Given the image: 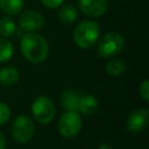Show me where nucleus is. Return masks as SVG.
<instances>
[{
    "label": "nucleus",
    "instance_id": "2eb2a0df",
    "mask_svg": "<svg viewBox=\"0 0 149 149\" xmlns=\"http://www.w3.org/2000/svg\"><path fill=\"white\" fill-rule=\"evenodd\" d=\"M105 69H106V72H107L109 76L116 77V76H120L121 73L125 72V70H126V64H125V62H123L122 59L115 58V59L108 61L107 64H106V66H105Z\"/></svg>",
    "mask_w": 149,
    "mask_h": 149
},
{
    "label": "nucleus",
    "instance_id": "9d476101",
    "mask_svg": "<svg viewBox=\"0 0 149 149\" xmlns=\"http://www.w3.org/2000/svg\"><path fill=\"white\" fill-rule=\"evenodd\" d=\"M99 108V101L98 99L92 94H83L79 98L78 102V113H83L86 115H91L95 113Z\"/></svg>",
    "mask_w": 149,
    "mask_h": 149
},
{
    "label": "nucleus",
    "instance_id": "20e7f679",
    "mask_svg": "<svg viewBox=\"0 0 149 149\" xmlns=\"http://www.w3.org/2000/svg\"><path fill=\"white\" fill-rule=\"evenodd\" d=\"M83 120L78 112L66 111L58 120V130L63 137L72 139L77 136L81 129Z\"/></svg>",
    "mask_w": 149,
    "mask_h": 149
},
{
    "label": "nucleus",
    "instance_id": "f257e3e1",
    "mask_svg": "<svg viewBox=\"0 0 149 149\" xmlns=\"http://www.w3.org/2000/svg\"><path fill=\"white\" fill-rule=\"evenodd\" d=\"M20 50L23 57L30 63H42L49 55L47 40L37 33H26L20 42Z\"/></svg>",
    "mask_w": 149,
    "mask_h": 149
},
{
    "label": "nucleus",
    "instance_id": "1a4fd4ad",
    "mask_svg": "<svg viewBox=\"0 0 149 149\" xmlns=\"http://www.w3.org/2000/svg\"><path fill=\"white\" fill-rule=\"evenodd\" d=\"M79 9L87 16L99 17L107 12V0H78Z\"/></svg>",
    "mask_w": 149,
    "mask_h": 149
},
{
    "label": "nucleus",
    "instance_id": "39448f33",
    "mask_svg": "<svg viewBox=\"0 0 149 149\" xmlns=\"http://www.w3.org/2000/svg\"><path fill=\"white\" fill-rule=\"evenodd\" d=\"M31 113L38 123L47 125L51 122L56 114V108L49 97H37L31 105Z\"/></svg>",
    "mask_w": 149,
    "mask_h": 149
},
{
    "label": "nucleus",
    "instance_id": "423d86ee",
    "mask_svg": "<svg viewBox=\"0 0 149 149\" xmlns=\"http://www.w3.org/2000/svg\"><path fill=\"white\" fill-rule=\"evenodd\" d=\"M10 133L13 139L19 143H26L28 142L34 133H35V125L31 118H29L26 114H21L16 116L12 123Z\"/></svg>",
    "mask_w": 149,
    "mask_h": 149
},
{
    "label": "nucleus",
    "instance_id": "f8f14e48",
    "mask_svg": "<svg viewBox=\"0 0 149 149\" xmlns=\"http://www.w3.org/2000/svg\"><path fill=\"white\" fill-rule=\"evenodd\" d=\"M20 79V72L14 66H5L0 69V84L3 86H12Z\"/></svg>",
    "mask_w": 149,
    "mask_h": 149
},
{
    "label": "nucleus",
    "instance_id": "6e6552de",
    "mask_svg": "<svg viewBox=\"0 0 149 149\" xmlns=\"http://www.w3.org/2000/svg\"><path fill=\"white\" fill-rule=\"evenodd\" d=\"M149 120V111L147 108H137L129 113L126 125L127 129L133 133H140L146 129Z\"/></svg>",
    "mask_w": 149,
    "mask_h": 149
},
{
    "label": "nucleus",
    "instance_id": "7ed1b4c3",
    "mask_svg": "<svg viewBox=\"0 0 149 149\" xmlns=\"http://www.w3.org/2000/svg\"><path fill=\"white\" fill-rule=\"evenodd\" d=\"M125 47V40L118 31H108L98 40L97 51L100 57L109 58L118 55Z\"/></svg>",
    "mask_w": 149,
    "mask_h": 149
},
{
    "label": "nucleus",
    "instance_id": "a211bd4d",
    "mask_svg": "<svg viewBox=\"0 0 149 149\" xmlns=\"http://www.w3.org/2000/svg\"><path fill=\"white\" fill-rule=\"evenodd\" d=\"M10 118V108L9 106L3 102V101H0V126L1 125H5Z\"/></svg>",
    "mask_w": 149,
    "mask_h": 149
},
{
    "label": "nucleus",
    "instance_id": "9b49d317",
    "mask_svg": "<svg viewBox=\"0 0 149 149\" xmlns=\"http://www.w3.org/2000/svg\"><path fill=\"white\" fill-rule=\"evenodd\" d=\"M80 94L73 90H64L61 94V105L65 111H76L78 109Z\"/></svg>",
    "mask_w": 149,
    "mask_h": 149
},
{
    "label": "nucleus",
    "instance_id": "4468645a",
    "mask_svg": "<svg viewBox=\"0 0 149 149\" xmlns=\"http://www.w3.org/2000/svg\"><path fill=\"white\" fill-rule=\"evenodd\" d=\"M78 17V9L73 5H64L58 12V19L64 24H70L74 22Z\"/></svg>",
    "mask_w": 149,
    "mask_h": 149
},
{
    "label": "nucleus",
    "instance_id": "f3484780",
    "mask_svg": "<svg viewBox=\"0 0 149 149\" xmlns=\"http://www.w3.org/2000/svg\"><path fill=\"white\" fill-rule=\"evenodd\" d=\"M16 30V24L14 20H12L9 16L0 19V36L1 37H9L12 36Z\"/></svg>",
    "mask_w": 149,
    "mask_h": 149
},
{
    "label": "nucleus",
    "instance_id": "0eeeda50",
    "mask_svg": "<svg viewBox=\"0 0 149 149\" xmlns=\"http://www.w3.org/2000/svg\"><path fill=\"white\" fill-rule=\"evenodd\" d=\"M44 19L37 10H26L19 17V26L26 33H31L43 27Z\"/></svg>",
    "mask_w": 149,
    "mask_h": 149
},
{
    "label": "nucleus",
    "instance_id": "412c9836",
    "mask_svg": "<svg viewBox=\"0 0 149 149\" xmlns=\"http://www.w3.org/2000/svg\"><path fill=\"white\" fill-rule=\"evenodd\" d=\"M5 148H6V139L3 134L0 132V149H5Z\"/></svg>",
    "mask_w": 149,
    "mask_h": 149
},
{
    "label": "nucleus",
    "instance_id": "dca6fc26",
    "mask_svg": "<svg viewBox=\"0 0 149 149\" xmlns=\"http://www.w3.org/2000/svg\"><path fill=\"white\" fill-rule=\"evenodd\" d=\"M14 47L6 37H0V63L7 62L13 57Z\"/></svg>",
    "mask_w": 149,
    "mask_h": 149
},
{
    "label": "nucleus",
    "instance_id": "f03ea898",
    "mask_svg": "<svg viewBox=\"0 0 149 149\" xmlns=\"http://www.w3.org/2000/svg\"><path fill=\"white\" fill-rule=\"evenodd\" d=\"M100 36V27L95 21L84 20L77 23L73 29V41L81 49H88L93 47Z\"/></svg>",
    "mask_w": 149,
    "mask_h": 149
},
{
    "label": "nucleus",
    "instance_id": "aec40b11",
    "mask_svg": "<svg viewBox=\"0 0 149 149\" xmlns=\"http://www.w3.org/2000/svg\"><path fill=\"white\" fill-rule=\"evenodd\" d=\"M41 2L45 8L55 9V8H58L61 5H63L64 0H41Z\"/></svg>",
    "mask_w": 149,
    "mask_h": 149
},
{
    "label": "nucleus",
    "instance_id": "6ab92c4d",
    "mask_svg": "<svg viewBox=\"0 0 149 149\" xmlns=\"http://www.w3.org/2000/svg\"><path fill=\"white\" fill-rule=\"evenodd\" d=\"M139 92H140L141 98L144 101H148L149 100V80L148 79H144L141 83V85L139 87Z\"/></svg>",
    "mask_w": 149,
    "mask_h": 149
},
{
    "label": "nucleus",
    "instance_id": "ddd939ff",
    "mask_svg": "<svg viewBox=\"0 0 149 149\" xmlns=\"http://www.w3.org/2000/svg\"><path fill=\"white\" fill-rule=\"evenodd\" d=\"M23 6L24 0H0V9L9 16L20 14Z\"/></svg>",
    "mask_w": 149,
    "mask_h": 149
},
{
    "label": "nucleus",
    "instance_id": "4be33fe9",
    "mask_svg": "<svg viewBox=\"0 0 149 149\" xmlns=\"http://www.w3.org/2000/svg\"><path fill=\"white\" fill-rule=\"evenodd\" d=\"M97 149H112L107 143H100L98 147H97Z\"/></svg>",
    "mask_w": 149,
    "mask_h": 149
}]
</instances>
